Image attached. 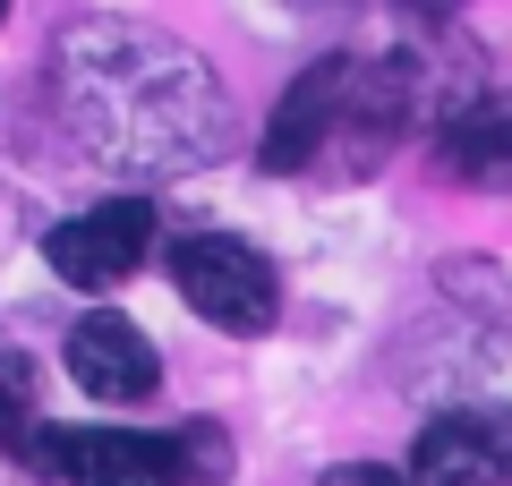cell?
<instances>
[{"mask_svg": "<svg viewBox=\"0 0 512 486\" xmlns=\"http://www.w3.org/2000/svg\"><path fill=\"white\" fill-rule=\"evenodd\" d=\"M52 103H60V128L103 171H128V180H171V171H197L231 145L222 77L180 35H163L146 18H111V9L60 26Z\"/></svg>", "mask_w": 512, "mask_h": 486, "instance_id": "1", "label": "cell"}, {"mask_svg": "<svg viewBox=\"0 0 512 486\" xmlns=\"http://www.w3.org/2000/svg\"><path fill=\"white\" fill-rule=\"evenodd\" d=\"M171 290H180L214 333H239V342H248V333H274V316H282L274 265H265L248 239H222V231H197V239L171 248Z\"/></svg>", "mask_w": 512, "mask_h": 486, "instance_id": "2", "label": "cell"}, {"mask_svg": "<svg viewBox=\"0 0 512 486\" xmlns=\"http://www.w3.org/2000/svg\"><path fill=\"white\" fill-rule=\"evenodd\" d=\"M146 248H154V205L146 197H103V205H86V214L52 222V239H43V256H52V273L69 290L128 282V273L146 265Z\"/></svg>", "mask_w": 512, "mask_h": 486, "instance_id": "3", "label": "cell"}, {"mask_svg": "<svg viewBox=\"0 0 512 486\" xmlns=\"http://www.w3.org/2000/svg\"><path fill=\"white\" fill-rule=\"evenodd\" d=\"M410 486H512V418L444 410L410 444Z\"/></svg>", "mask_w": 512, "mask_h": 486, "instance_id": "4", "label": "cell"}, {"mask_svg": "<svg viewBox=\"0 0 512 486\" xmlns=\"http://www.w3.org/2000/svg\"><path fill=\"white\" fill-rule=\"evenodd\" d=\"M69 376H77V393L120 401V410H128V401H154L163 359H154V342L120 316V307H94V316L69 324Z\"/></svg>", "mask_w": 512, "mask_h": 486, "instance_id": "5", "label": "cell"}, {"mask_svg": "<svg viewBox=\"0 0 512 486\" xmlns=\"http://www.w3.org/2000/svg\"><path fill=\"white\" fill-rule=\"evenodd\" d=\"M436 171H444L453 188L504 197V188H512V94H470V103L444 111V128H436Z\"/></svg>", "mask_w": 512, "mask_h": 486, "instance_id": "6", "label": "cell"}, {"mask_svg": "<svg viewBox=\"0 0 512 486\" xmlns=\"http://www.w3.org/2000/svg\"><path fill=\"white\" fill-rule=\"evenodd\" d=\"M342 77H350V60H316V69L274 103L265 145H256V162H265V171H316V162H325L333 120H342Z\"/></svg>", "mask_w": 512, "mask_h": 486, "instance_id": "7", "label": "cell"}, {"mask_svg": "<svg viewBox=\"0 0 512 486\" xmlns=\"http://www.w3.org/2000/svg\"><path fill=\"white\" fill-rule=\"evenodd\" d=\"M69 486H171L163 435H120V427H69Z\"/></svg>", "mask_w": 512, "mask_h": 486, "instance_id": "8", "label": "cell"}, {"mask_svg": "<svg viewBox=\"0 0 512 486\" xmlns=\"http://www.w3.org/2000/svg\"><path fill=\"white\" fill-rule=\"evenodd\" d=\"M163 444H171V486H222L231 478V435H222L214 418H188Z\"/></svg>", "mask_w": 512, "mask_h": 486, "instance_id": "9", "label": "cell"}, {"mask_svg": "<svg viewBox=\"0 0 512 486\" xmlns=\"http://www.w3.org/2000/svg\"><path fill=\"white\" fill-rule=\"evenodd\" d=\"M35 401H43V376H35V359L0 342V444H9L18 427H35Z\"/></svg>", "mask_w": 512, "mask_h": 486, "instance_id": "10", "label": "cell"}, {"mask_svg": "<svg viewBox=\"0 0 512 486\" xmlns=\"http://www.w3.org/2000/svg\"><path fill=\"white\" fill-rule=\"evenodd\" d=\"M393 9H402L410 26H453L461 18V0H393Z\"/></svg>", "mask_w": 512, "mask_h": 486, "instance_id": "11", "label": "cell"}, {"mask_svg": "<svg viewBox=\"0 0 512 486\" xmlns=\"http://www.w3.org/2000/svg\"><path fill=\"white\" fill-rule=\"evenodd\" d=\"M0 18H9V0H0Z\"/></svg>", "mask_w": 512, "mask_h": 486, "instance_id": "12", "label": "cell"}]
</instances>
